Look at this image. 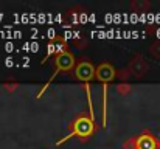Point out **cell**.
Listing matches in <instances>:
<instances>
[{
    "label": "cell",
    "mask_w": 160,
    "mask_h": 149,
    "mask_svg": "<svg viewBox=\"0 0 160 149\" xmlns=\"http://www.w3.org/2000/svg\"><path fill=\"white\" fill-rule=\"evenodd\" d=\"M6 65L11 67V65H12V59H6Z\"/></svg>",
    "instance_id": "7a4b0ae2"
},
{
    "label": "cell",
    "mask_w": 160,
    "mask_h": 149,
    "mask_svg": "<svg viewBox=\"0 0 160 149\" xmlns=\"http://www.w3.org/2000/svg\"><path fill=\"white\" fill-rule=\"evenodd\" d=\"M5 48H6V51H12L14 45H12V44H6V45H5Z\"/></svg>",
    "instance_id": "6da1fadb"
}]
</instances>
